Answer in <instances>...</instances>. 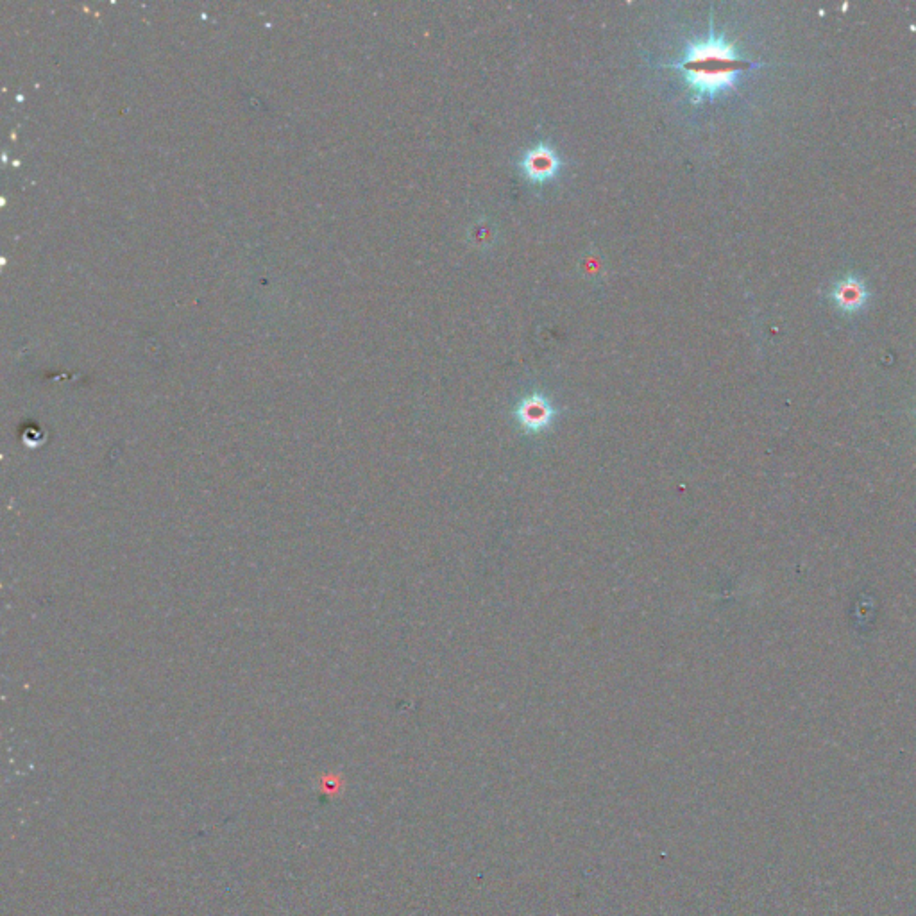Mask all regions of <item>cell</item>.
<instances>
[{
  "instance_id": "obj_3",
  "label": "cell",
  "mask_w": 916,
  "mask_h": 916,
  "mask_svg": "<svg viewBox=\"0 0 916 916\" xmlns=\"http://www.w3.org/2000/svg\"><path fill=\"white\" fill-rule=\"evenodd\" d=\"M557 410L552 401L544 394L534 392L525 396L516 407V419L521 428L528 433H543L552 426Z\"/></svg>"
},
{
  "instance_id": "obj_1",
  "label": "cell",
  "mask_w": 916,
  "mask_h": 916,
  "mask_svg": "<svg viewBox=\"0 0 916 916\" xmlns=\"http://www.w3.org/2000/svg\"><path fill=\"white\" fill-rule=\"evenodd\" d=\"M761 67L764 63L743 58L738 47L725 34L716 33L713 26L704 38L687 43L679 61L664 65L682 76L693 104L716 99L734 88L745 72Z\"/></svg>"
},
{
  "instance_id": "obj_4",
  "label": "cell",
  "mask_w": 916,
  "mask_h": 916,
  "mask_svg": "<svg viewBox=\"0 0 916 916\" xmlns=\"http://www.w3.org/2000/svg\"><path fill=\"white\" fill-rule=\"evenodd\" d=\"M866 296L868 294H866L865 285L856 280V278H847V280L840 281L836 285L834 292H832L836 305L840 306L841 310H845V312L859 310L861 306L865 305Z\"/></svg>"
},
{
  "instance_id": "obj_2",
  "label": "cell",
  "mask_w": 916,
  "mask_h": 916,
  "mask_svg": "<svg viewBox=\"0 0 916 916\" xmlns=\"http://www.w3.org/2000/svg\"><path fill=\"white\" fill-rule=\"evenodd\" d=\"M560 167H562V160L559 154L553 147L546 144L534 145L532 149H528L523 154L519 162L521 174L534 185L550 183L552 179L557 178Z\"/></svg>"
}]
</instances>
